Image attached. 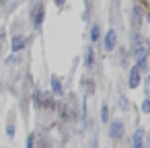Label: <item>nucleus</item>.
<instances>
[{
    "label": "nucleus",
    "mask_w": 150,
    "mask_h": 148,
    "mask_svg": "<svg viewBox=\"0 0 150 148\" xmlns=\"http://www.w3.org/2000/svg\"><path fill=\"white\" fill-rule=\"evenodd\" d=\"M101 119L103 121H109V109H107V105L101 107Z\"/></svg>",
    "instance_id": "nucleus-8"
},
{
    "label": "nucleus",
    "mask_w": 150,
    "mask_h": 148,
    "mask_svg": "<svg viewBox=\"0 0 150 148\" xmlns=\"http://www.w3.org/2000/svg\"><path fill=\"white\" fill-rule=\"evenodd\" d=\"M8 136H15V125H13V123L8 125Z\"/></svg>",
    "instance_id": "nucleus-14"
},
{
    "label": "nucleus",
    "mask_w": 150,
    "mask_h": 148,
    "mask_svg": "<svg viewBox=\"0 0 150 148\" xmlns=\"http://www.w3.org/2000/svg\"><path fill=\"white\" fill-rule=\"evenodd\" d=\"M25 43H27L25 37H15V39H13V52H21V50L25 47Z\"/></svg>",
    "instance_id": "nucleus-4"
},
{
    "label": "nucleus",
    "mask_w": 150,
    "mask_h": 148,
    "mask_svg": "<svg viewBox=\"0 0 150 148\" xmlns=\"http://www.w3.org/2000/svg\"><path fill=\"white\" fill-rule=\"evenodd\" d=\"M19 2H21V0H4V6H2V8H4L6 13H11L13 8L19 6Z\"/></svg>",
    "instance_id": "nucleus-7"
},
{
    "label": "nucleus",
    "mask_w": 150,
    "mask_h": 148,
    "mask_svg": "<svg viewBox=\"0 0 150 148\" xmlns=\"http://www.w3.org/2000/svg\"><path fill=\"white\" fill-rule=\"evenodd\" d=\"M52 89H54V93H56V95H62V93H64V89H62V82H60V78H56V76L52 78Z\"/></svg>",
    "instance_id": "nucleus-6"
},
{
    "label": "nucleus",
    "mask_w": 150,
    "mask_h": 148,
    "mask_svg": "<svg viewBox=\"0 0 150 148\" xmlns=\"http://www.w3.org/2000/svg\"><path fill=\"white\" fill-rule=\"evenodd\" d=\"M115 41H117V33L111 29V31L105 35V50H107V52H111V50L115 47Z\"/></svg>",
    "instance_id": "nucleus-1"
},
{
    "label": "nucleus",
    "mask_w": 150,
    "mask_h": 148,
    "mask_svg": "<svg viewBox=\"0 0 150 148\" xmlns=\"http://www.w3.org/2000/svg\"><path fill=\"white\" fill-rule=\"evenodd\" d=\"M56 2H58V4H62V2H64V0H56Z\"/></svg>",
    "instance_id": "nucleus-15"
},
{
    "label": "nucleus",
    "mask_w": 150,
    "mask_h": 148,
    "mask_svg": "<svg viewBox=\"0 0 150 148\" xmlns=\"http://www.w3.org/2000/svg\"><path fill=\"white\" fill-rule=\"evenodd\" d=\"M142 138H144V130L142 127H138L136 132H134V140H132V144L138 148V146H142Z\"/></svg>",
    "instance_id": "nucleus-5"
},
{
    "label": "nucleus",
    "mask_w": 150,
    "mask_h": 148,
    "mask_svg": "<svg viewBox=\"0 0 150 148\" xmlns=\"http://www.w3.org/2000/svg\"><path fill=\"white\" fill-rule=\"evenodd\" d=\"M148 99H150V91H148Z\"/></svg>",
    "instance_id": "nucleus-16"
},
{
    "label": "nucleus",
    "mask_w": 150,
    "mask_h": 148,
    "mask_svg": "<svg viewBox=\"0 0 150 148\" xmlns=\"http://www.w3.org/2000/svg\"><path fill=\"white\" fill-rule=\"evenodd\" d=\"M15 62H19V52H15V56H11L6 60V64H15Z\"/></svg>",
    "instance_id": "nucleus-12"
},
{
    "label": "nucleus",
    "mask_w": 150,
    "mask_h": 148,
    "mask_svg": "<svg viewBox=\"0 0 150 148\" xmlns=\"http://www.w3.org/2000/svg\"><path fill=\"white\" fill-rule=\"evenodd\" d=\"M84 62H86V66H91V64H93V50H88V52H86V56H84Z\"/></svg>",
    "instance_id": "nucleus-9"
},
{
    "label": "nucleus",
    "mask_w": 150,
    "mask_h": 148,
    "mask_svg": "<svg viewBox=\"0 0 150 148\" xmlns=\"http://www.w3.org/2000/svg\"><path fill=\"white\" fill-rule=\"evenodd\" d=\"M138 82H140V68L134 66L132 68V74H129V89H136Z\"/></svg>",
    "instance_id": "nucleus-2"
},
{
    "label": "nucleus",
    "mask_w": 150,
    "mask_h": 148,
    "mask_svg": "<svg viewBox=\"0 0 150 148\" xmlns=\"http://www.w3.org/2000/svg\"><path fill=\"white\" fill-rule=\"evenodd\" d=\"M148 23H150V15H148Z\"/></svg>",
    "instance_id": "nucleus-17"
},
{
    "label": "nucleus",
    "mask_w": 150,
    "mask_h": 148,
    "mask_svg": "<svg viewBox=\"0 0 150 148\" xmlns=\"http://www.w3.org/2000/svg\"><path fill=\"white\" fill-rule=\"evenodd\" d=\"M142 109H144V111H146V113H150V99H148V101H144V103H142Z\"/></svg>",
    "instance_id": "nucleus-13"
},
{
    "label": "nucleus",
    "mask_w": 150,
    "mask_h": 148,
    "mask_svg": "<svg viewBox=\"0 0 150 148\" xmlns=\"http://www.w3.org/2000/svg\"><path fill=\"white\" fill-rule=\"evenodd\" d=\"M91 39H93V41L99 39V27H93V31H91Z\"/></svg>",
    "instance_id": "nucleus-11"
},
{
    "label": "nucleus",
    "mask_w": 150,
    "mask_h": 148,
    "mask_svg": "<svg viewBox=\"0 0 150 148\" xmlns=\"http://www.w3.org/2000/svg\"><path fill=\"white\" fill-rule=\"evenodd\" d=\"M119 107H121L123 111H125V109L129 107V103H127V99H125V97H119Z\"/></svg>",
    "instance_id": "nucleus-10"
},
{
    "label": "nucleus",
    "mask_w": 150,
    "mask_h": 148,
    "mask_svg": "<svg viewBox=\"0 0 150 148\" xmlns=\"http://www.w3.org/2000/svg\"><path fill=\"white\" fill-rule=\"evenodd\" d=\"M109 134H111V138H119V136L123 134V123H121V121H113Z\"/></svg>",
    "instance_id": "nucleus-3"
}]
</instances>
